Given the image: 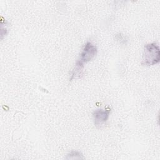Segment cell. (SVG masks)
I'll return each instance as SVG.
<instances>
[{
    "mask_svg": "<svg viewBox=\"0 0 160 160\" xmlns=\"http://www.w3.org/2000/svg\"><path fill=\"white\" fill-rule=\"evenodd\" d=\"M97 54V48L95 45L91 42H87L84 46L80 54V57L77 61L74 68L72 71L70 79L79 78L82 75L84 64L88 62L92 59Z\"/></svg>",
    "mask_w": 160,
    "mask_h": 160,
    "instance_id": "1",
    "label": "cell"
},
{
    "mask_svg": "<svg viewBox=\"0 0 160 160\" xmlns=\"http://www.w3.org/2000/svg\"><path fill=\"white\" fill-rule=\"evenodd\" d=\"M160 61V51L156 43L146 44L142 54V64L145 66H153Z\"/></svg>",
    "mask_w": 160,
    "mask_h": 160,
    "instance_id": "2",
    "label": "cell"
},
{
    "mask_svg": "<svg viewBox=\"0 0 160 160\" xmlns=\"http://www.w3.org/2000/svg\"><path fill=\"white\" fill-rule=\"evenodd\" d=\"M111 109H97L92 113L93 121L96 126H100L105 123L109 118Z\"/></svg>",
    "mask_w": 160,
    "mask_h": 160,
    "instance_id": "3",
    "label": "cell"
},
{
    "mask_svg": "<svg viewBox=\"0 0 160 160\" xmlns=\"http://www.w3.org/2000/svg\"><path fill=\"white\" fill-rule=\"evenodd\" d=\"M84 156L82 154L78 151H71L66 157V159H84Z\"/></svg>",
    "mask_w": 160,
    "mask_h": 160,
    "instance_id": "4",
    "label": "cell"
}]
</instances>
